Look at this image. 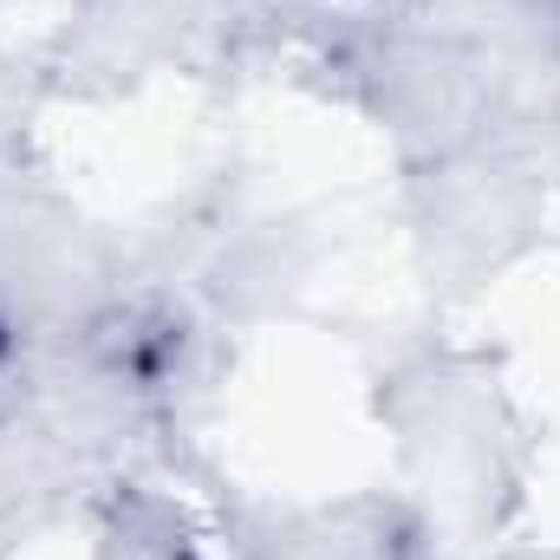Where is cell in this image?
<instances>
[{
  "label": "cell",
  "mask_w": 560,
  "mask_h": 560,
  "mask_svg": "<svg viewBox=\"0 0 560 560\" xmlns=\"http://www.w3.org/2000/svg\"><path fill=\"white\" fill-rule=\"evenodd\" d=\"M411 541L418 535L385 502H346L280 515L275 528L248 535V560H418Z\"/></svg>",
  "instance_id": "cell-1"
},
{
  "label": "cell",
  "mask_w": 560,
  "mask_h": 560,
  "mask_svg": "<svg viewBox=\"0 0 560 560\" xmlns=\"http://www.w3.org/2000/svg\"><path fill=\"white\" fill-rule=\"evenodd\" d=\"M98 560H202V555L189 548L183 528H170V515L156 502H143V495L125 502L118 495L105 528H98Z\"/></svg>",
  "instance_id": "cell-2"
}]
</instances>
